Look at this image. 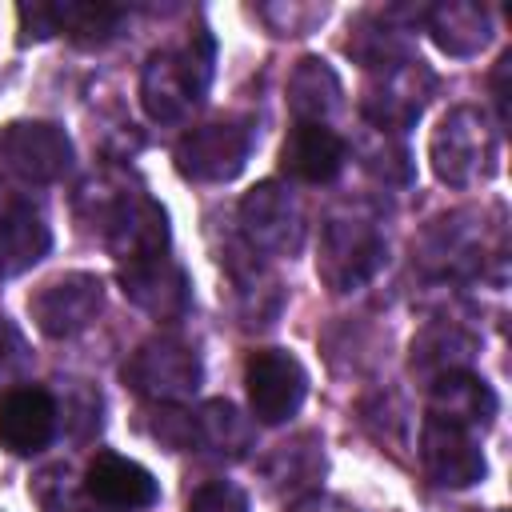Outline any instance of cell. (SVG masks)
<instances>
[{"label":"cell","instance_id":"obj_22","mask_svg":"<svg viewBox=\"0 0 512 512\" xmlns=\"http://www.w3.org/2000/svg\"><path fill=\"white\" fill-rule=\"evenodd\" d=\"M196 444L216 456H244L252 448V424L228 400H208L196 412Z\"/></svg>","mask_w":512,"mask_h":512},{"label":"cell","instance_id":"obj_7","mask_svg":"<svg viewBox=\"0 0 512 512\" xmlns=\"http://www.w3.org/2000/svg\"><path fill=\"white\" fill-rule=\"evenodd\" d=\"M240 228L252 252L292 256L304 240V208L284 184L264 180L240 200Z\"/></svg>","mask_w":512,"mask_h":512},{"label":"cell","instance_id":"obj_31","mask_svg":"<svg viewBox=\"0 0 512 512\" xmlns=\"http://www.w3.org/2000/svg\"><path fill=\"white\" fill-rule=\"evenodd\" d=\"M508 68H512V52H504V56L496 60V72H492V96H496V112H500V120L508 116V88H504Z\"/></svg>","mask_w":512,"mask_h":512},{"label":"cell","instance_id":"obj_19","mask_svg":"<svg viewBox=\"0 0 512 512\" xmlns=\"http://www.w3.org/2000/svg\"><path fill=\"white\" fill-rule=\"evenodd\" d=\"M48 248H52V232L40 212H32L28 204H12L0 216V276H16L32 268L36 260L48 256Z\"/></svg>","mask_w":512,"mask_h":512},{"label":"cell","instance_id":"obj_30","mask_svg":"<svg viewBox=\"0 0 512 512\" xmlns=\"http://www.w3.org/2000/svg\"><path fill=\"white\" fill-rule=\"evenodd\" d=\"M324 12H328L324 4H320V8H316V4H312V8H304V4H288V8H284V4H276V8H260V16H264V20H276V16H280L276 36H304L316 20H324Z\"/></svg>","mask_w":512,"mask_h":512},{"label":"cell","instance_id":"obj_32","mask_svg":"<svg viewBox=\"0 0 512 512\" xmlns=\"http://www.w3.org/2000/svg\"><path fill=\"white\" fill-rule=\"evenodd\" d=\"M292 512H356L348 500H340V496H304Z\"/></svg>","mask_w":512,"mask_h":512},{"label":"cell","instance_id":"obj_26","mask_svg":"<svg viewBox=\"0 0 512 512\" xmlns=\"http://www.w3.org/2000/svg\"><path fill=\"white\" fill-rule=\"evenodd\" d=\"M360 156H364V168L384 176V180H396L404 184L412 176V164H408V152L392 140V132L384 128H372V144H360Z\"/></svg>","mask_w":512,"mask_h":512},{"label":"cell","instance_id":"obj_4","mask_svg":"<svg viewBox=\"0 0 512 512\" xmlns=\"http://www.w3.org/2000/svg\"><path fill=\"white\" fill-rule=\"evenodd\" d=\"M428 160L444 184L468 188V184L492 176V168H496V128L484 120L480 108L460 104L436 124V132L428 140Z\"/></svg>","mask_w":512,"mask_h":512},{"label":"cell","instance_id":"obj_23","mask_svg":"<svg viewBox=\"0 0 512 512\" xmlns=\"http://www.w3.org/2000/svg\"><path fill=\"white\" fill-rule=\"evenodd\" d=\"M352 36H348V52L360 60V64H368V68H392V64H404V60H412L408 56V40H404V28H392L388 24V16L380 12V16H360L352 28H348Z\"/></svg>","mask_w":512,"mask_h":512},{"label":"cell","instance_id":"obj_24","mask_svg":"<svg viewBox=\"0 0 512 512\" xmlns=\"http://www.w3.org/2000/svg\"><path fill=\"white\" fill-rule=\"evenodd\" d=\"M124 12L112 4H52V32H64L76 44H104L116 36Z\"/></svg>","mask_w":512,"mask_h":512},{"label":"cell","instance_id":"obj_14","mask_svg":"<svg viewBox=\"0 0 512 512\" xmlns=\"http://www.w3.org/2000/svg\"><path fill=\"white\" fill-rule=\"evenodd\" d=\"M56 436V400L36 384H16L0 396V444L16 456L48 448Z\"/></svg>","mask_w":512,"mask_h":512},{"label":"cell","instance_id":"obj_9","mask_svg":"<svg viewBox=\"0 0 512 512\" xmlns=\"http://www.w3.org/2000/svg\"><path fill=\"white\" fill-rule=\"evenodd\" d=\"M104 308V280L92 272H64L44 280L32 296H28V312L36 320V328L52 340L76 336L84 332L96 312Z\"/></svg>","mask_w":512,"mask_h":512},{"label":"cell","instance_id":"obj_28","mask_svg":"<svg viewBox=\"0 0 512 512\" xmlns=\"http://www.w3.org/2000/svg\"><path fill=\"white\" fill-rule=\"evenodd\" d=\"M152 436H156L160 444H168L172 452L192 448V444H196V416H188V412H180V408H156Z\"/></svg>","mask_w":512,"mask_h":512},{"label":"cell","instance_id":"obj_27","mask_svg":"<svg viewBox=\"0 0 512 512\" xmlns=\"http://www.w3.org/2000/svg\"><path fill=\"white\" fill-rule=\"evenodd\" d=\"M32 372V348L24 340V332L0 316V384H24V376Z\"/></svg>","mask_w":512,"mask_h":512},{"label":"cell","instance_id":"obj_10","mask_svg":"<svg viewBox=\"0 0 512 512\" xmlns=\"http://www.w3.org/2000/svg\"><path fill=\"white\" fill-rule=\"evenodd\" d=\"M432 88H436V76L420 60H404V64H392V68L380 72V80L364 92L360 112H364L368 128L404 132L424 112Z\"/></svg>","mask_w":512,"mask_h":512},{"label":"cell","instance_id":"obj_11","mask_svg":"<svg viewBox=\"0 0 512 512\" xmlns=\"http://www.w3.org/2000/svg\"><path fill=\"white\" fill-rule=\"evenodd\" d=\"M0 156L24 180L52 184L72 168V140L48 120H12L0 132Z\"/></svg>","mask_w":512,"mask_h":512},{"label":"cell","instance_id":"obj_6","mask_svg":"<svg viewBox=\"0 0 512 512\" xmlns=\"http://www.w3.org/2000/svg\"><path fill=\"white\" fill-rule=\"evenodd\" d=\"M252 144H256V132L248 120H212L180 136L176 168L184 180L220 184V180H232L248 164Z\"/></svg>","mask_w":512,"mask_h":512},{"label":"cell","instance_id":"obj_1","mask_svg":"<svg viewBox=\"0 0 512 512\" xmlns=\"http://www.w3.org/2000/svg\"><path fill=\"white\" fill-rule=\"evenodd\" d=\"M76 212L100 228V240L120 264L152 260L168 248V212L148 192H132L124 180L92 176L76 196Z\"/></svg>","mask_w":512,"mask_h":512},{"label":"cell","instance_id":"obj_25","mask_svg":"<svg viewBox=\"0 0 512 512\" xmlns=\"http://www.w3.org/2000/svg\"><path fill=\"white\" fill-rule=\"evenodd\" d=\"M320 448H324V444H320V436H312V432H304V436L280 444V448L272 452V460H268V480L288 484V488H308V484L324 472V452H320Z\"/></svg>","mask_w":512,"mask_h":512},{"label":"cell","instance_id":"obj_3","mask_svg":"<svg viewBox=\"0 0 512 512\" xmlns=\"http://www.w3.org/2000/svg\"><path fill=\"white\" fill-rule=\"evenodd\" d=\"M388 256V240L364 212H332L320 228L316 272L332 292H352L376 276Z\"/></svg>","mask_w":512,"mask_h":512},{"label":"cell","instance_id":"obj_18","mask_svg":"<svg viewBox=\"0 0 512 512\" xmlns=\"http://www.w3.org/2000/svg\"><path fill=\"white\" fill-rule=\"evenodd\" d=\"M288 108L296 124H324V116L340 108V76L320 56L296 60L288 76Z\"/></svg>","mask_w":512,"mask_h":512},{"label":"cell","instance_id":"obj_2","mask_svg":"<svg viewBox=\"0 0 512 512\" xmlns=\"http://www.w3.org/2000/svg\"><path fill=\"white\" fill-rule=\"evenodd\" d=\"M212 80V36L200 28L176 52H156L140 72L144 112L160 124L184 120L208 92Z\"/></svg>","mask_w":512,"mask_h":512},{"label":"cell","instance_id":"obj_17","mask_svg":"<svg viewBox=\"0 0 512 512\" xmlns=\"http://www.w3.org/2000/svg\"><path fill=\"white\" fill-rule=\"evenodd\" d=\"M344 140L328 128V124H296L284 136L280 148V168L292 180L304 184H328L340 168H344Z\"/></svg>","mask_w":512,"mask_h":512},{"label":"cell","instance_id":"obj_15","mask_svg":"<svg viewBox=\"0 0 512 512\" xmlns=\"http://www.w3.org/2000/svg\"><path fill=\"white\" fill-rule=\"evenodd\" d=\"M496 408H500L496 392L472 372L436 376L428 388V420H440V424H452L464 432H484L492 424Z\"/></svg>","mask_w":512,"mask_h":512},{"label":"cell","instance_id":"obj_8","mask_svg":"<svg viewBox=\"0 0 512 512\" xmlns=\"http://www.w3.org/2000/svg\"><path fill=\"white\" fill-rule=\"evenodd\" d=\"M248 384V408L260 424H284L300 412L308 396V372L304 364L284 348H260L244 364Z\"/></svg>","mask_w":512,"mask_h":512},{"label":"cell","instance_id":"obj_29","mask_svg":"<svg viewBox=\"0 0 512 512\" xmlns=\"http://www.w3.org/2000/svg\"><path fill=\"white\" fill-rule=\"evenodd\" d=\"M188 512H248V496L228 484V480H216V484H204L192 500H188Z\"/></svg>","mask_w":512,"mask_h":512},{"label":"cell","instance_id":"obj_16","mask_svg":"<svg viewBox=\"0 0 512 512\" xmlns=\"http://www.w3.org/2000/svg\"><path fill=\"white\" fill-rule=\"evenodd\" d=\"M84 492L108 508H148L156 504L160 484L144 464L120 452H96L84 472Z\"/></svg>","mask_w":512,"mask_h":512},{"label":"cell","instance_id":"obj_12","mask_svg":"<svg viewBox=\"0 0 512 512\" xmlns=\"http://www.w3.org/2000/svg\"><path fill=\"white\" fill-rule=\"evenodd\" d=\"M120 288L136 308H144L156 320H180L192 304L188 272L180 264H172L168 256L120 264Z\"/></svg>","mask_w":512,"mask_h":512},{"label":"cell","instance_id":"obj_5","mask_svg":"<svg viewBox=\"0 0 512 512\" xmlns=\"http://www.w3.org/2000/svg\"><path fill=\"white\" fill-rule=\"evenodd\" d=\"M200 356L192 344L184 340H172V336H156V340H144L128 360H124V380L156 400V404H176V400H188L196 388H200Z\"/></svg>","mask_w":512,"mask_h":512},{"label":"cell","instance_id":"obj_21","mask_svg":"<svg viewBox=\"0 0 512 512\" xmlns=\"http://www.w3.org/2000/svg\"><path fill=\"white\" fill-rule=\"evenodd\" d=\"M476 356V336L464 332L460 324H428L416 340H412V372L436 380L448 372H464V364Z\"/></svg>","mask_w":512,"mask_h":512},{"label":"cell","instance_id":"obj_13","mask_svg":"<svg viewBox=\"0 0 512 512\" xmlns=\"http://www.w3.org/2000/svg\"><path fill=\"white\" fill-rule=\"evenodd\" d=\"M420 464L444 488H468V484L484 480V472H488L476 432H464V428H452L440 420H424V428H420Z\"/></svg>","mask_w":512,"mask_h":512},{"label":"cell","instance_id":"obj_20","mask_svg":"<svg viewBox=\"0 0 512 512\" xmlns=\"http://www.w3.org/2000/svg\"><path fill=\"white\" fill-rule=\"evenodd\" d=\"M428 32H432L440 52H448V56H476L488 44V36H492L488 8L484 4H468V0L436 4L428 12Z\"/></svg>","mask_w":512,"mask_h":512}]
</instances>
